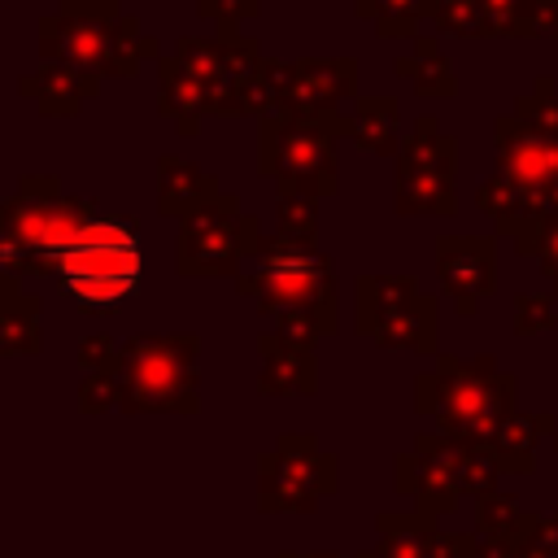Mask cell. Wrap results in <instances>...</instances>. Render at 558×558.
Wrapping results in <instances>:
<instances>
[{
  "label": "cell",
  "instance_id": "1",
  "mask_svg": "<svg viewBox=\"0 0 558 558\" xmlns=\"http://www.w3.org/2000/svg\"><path fill=\"white\" fill-rule=\"evenodd\" d=\"M39 61H65L92 78H135L140 61H161V44L140 31V17L118 0H57V13L35 22Z\"/></svg>",
  "mask_w": 558,
  "mask_h": 558
},
{
  "label": "cell",
  "instance_id": "2",
  "mask_svg": "<svg viewBox=\"0 0 558 558\" xmlns=\"http://www.w3.org/2000/svg\"><path fill=\"white\" fill-rule=\"evenodd\" d=\"M100 214L92 196L65 192L57 174H22L0 205V262L13 279L57 275L61 253Z\"/></svg>",
  "mask_w": 558,
  "mask_h": 558
},
{
  "label": "cell",
  "instance_id": "3",
  "mask_svg": "<svg viewBox=\"0 0 558 558\" xmlns=\"http://www.w3.org/2000/svg\"><path fill=\"white\" fill-rule=\"evenodd\" d=\"M514 388L519 379L501 371L493 353L480 357L440 353L432 371L414 375V414L436 418L440 436L488 445L501 432V423L514 414Z\"/></svg>",
  "mask_w": 558,
  "mask_h": 558
},
{
  "label": "cell",
  "instance_id": "4",
  "mask_svg": "<svg viewBox=\"0 0 558 558\" xmlns=\"http://www.w3.org/2000/svg\"><path fill=\"white\" fill-rule=\"evenodd\" d=\"M235 292L257 305V314L275 318L283 310H301L323 323L327 336L340 331V288L336 262L318 244H301L288 235H266L257 257L235 275Z\"/></svg>",
  "mask_w": 558,
  "mask_h": 558
},
{
  "label": "cell",
  "instance_id": "5",
  "mask_svg": "<svg viewBox=\"0 0 558 558\" xmlns=\"http://www.w3.org/2000/svg\"><path fill=\"white\" fill-rule=\"evenodd\" d=\"M349 113H296L279 109L257 122V174L279 192L336 196L340 192V140Z\"/></svg>",
  "mask_w": 558,
  "mask_h": 558
},
{
  "label": "cell",
  "instance_id": "6",
  "mask_svg": "<svg viewBox=\"0 0 558 558\" xmlns=\"http://www.w3.org/2000/svg\"><path fill=\"white\" fill-rule=\"evenodd\" d=\"M497 458L488 445H466L440 432H418L410 453L392 458V488L414 501L418 514H449L458 501H480L497 493Z\"/></svg>",
  "mask_w": 558,
  "mask_h": 558
},
{
  "label": "cell",
  "instance_id": "7",
  "mask_svg": "<svg viewBox=\"0 0 558 558\" xmlns=\"http://www.w3.org/2000/svg\"><path fill=\"white\" fill-rule=\"evenodd\" d=\"M201 336L135 331L122 340V414H196L201 410Z\"/></svg>",
  "mask_w": 558,
  "mask_h": 558
},
{
  "label": "cell",
  "instance_id": "8",
  "mask_svg": "<svg viewBox=\"0 0 558 558\" xmlns=\"http://www.w3.org/2000/svg\"><path fill=\"white\" fill-rule=\"evenodd\" d=\"M144 275V257H140V235L126 218L113 214H96L78 240L61 253L57 262V292L70 296L83 314H113L122 296L135 292Z\"/></svg>",
  "mask_w": 558,
  "mask_h": 558
},
{
  "label": "cell",
  "instance_id": "9",
  "mask_svg": "<svg viewBox=\"0 0 558 558\" xmlns=\"http://www.w3.org/2000/svg\"><path fill=\"white\" fill-rule=\"evenodd\" d=\"M392 209L401 218H453L458 214V140L436 113H418L397 148Z\"/></svg>",
  "mask_w": 558,
  "mask_h": 558
},
{
  "label": "cell",
  "instance_id": "10",
  "mask_svg": "<svg viewBox=\"0 0 558 558\" xmlns=\"http://www.w3.org/2000/svg\"><path fill=\"white\" fill-rule=\"evenodd\" d=\"M262 218L248 214L240 205V196L222 192L218 201L201 205L196 214H187L179 222V240H174V270L183 279L196 275H240L257 248H262Z\"/></svg>",
  "mask_w": 558,
  "mask_h": 558
},
{
  "label": "cell",
  "instance_id": "11",
  "mask_svg": "<svg viewBox=\"0 0 558 558\" xmlns=\"http://www.w3.org/2000/svg\"><path fill=\"white\" fill-rule=\"evenodd\" d=\"M340 488V458L318 445L314 432H283L270 453L257 458V510L262 514H314L323 497Z\"/></svg>",
  "mask_w": 558,
  "mask_h": 558
},
{
  "label": "cell",
  "instance_id": "12",
  "mask_svg": "<svg viewBox=\"0 0 558 558\" xmlns=\"http://www.w3.org/2000/svg\"><path fill=\"white\" fill-rule=\"evenodd\" d=\"M493 157L497 174L527 187L541 205V214H558V140L536 135L514 113L493 118Z\"/></svg>",
  "mask_w": 558,
  "mask_h": 558
},
{
  "label": "cell",
  "instance_id": "13",
  "mask_svg": "<svg viewBox=\"0 0 558 558\" xmlns=\"http://www.w3.org/2000/svg\"><path fill=\"white\" fill-rule=\"evenodd\" d=\"M436 279L440 292L453 296V310L471 318L493 292H497V240L449 231L436 240Z\"/></svg>",
  "mask_w": 558,
  "mask_h": 558
},
{
  "label": "cell",
  "instance_id": "14",
  "mask_svg": "<svg viewBox=\"0 0 558 558\" xmlns=\"http://www.w3.org/2000/svg\"><path fill=\"white\" fill-rule=\"evenodd\" d=\"M157 113L174 122L179 135H196L205 118H235V100L209 78H201L187 61L166 52L157 61Z\"/></svg>",
  "mask_w": 558,
  "mask_h": 558
},
{
  "label": "cell",
  "instance_id": "15",
  "mask_svg": "<svg viewBox=\"0 0 558 558\" xmlns=\"http://www.w3.org/2000/svg\"><path fill=\"white\" fill-rule=\"evenodd\" d=\"M357 87H362L357 57H296L283 109H296V113H344V105H353L362 96Z\"/></svg>",
  "mask_w": 558,
  "mask_h": 558
},
{
  "label": "cell",
  "instance_id": "16",
  "mask_svg": "<svg viewBox=\"0 0 558 558\" xmlns=\"http://www.w3.org/2000/svg\"><path fill=\"white\" fill-rule=\"evenodd\" d=\"M174 57L187 61L201 78H209L214 87H222V92L235 100V87H240V83L257 70V61H262V44H257L253 35H235V39H222V35L196 39V35H187V39L174 44Z\"/></svg>",
  "mask_w": 558,
  "mask_h": 558
},
{
  "label": "cell",
  "instance_id": "17",
  "mask_svg": "<svg viewBox=\"0 0 558 558\" xmlns=\"http://www.w3.org/2000/svg\"><path fill=\"white\" fill-rule=\"evenodd\" d=\"M257 392L262 397H314L323 384L318 375V349H301L275 331H257Z\"/></svg>",
  "mask_w": 558,
  "mask_h": 558
},
{
  "label": "cell",
  "instance_id": "18",
  "mask_svg": "<svg viewBox=\"0 0 558 558\" xmlns=\"http://www.w3.org/2000/svg\"><path fill=\"white\" fill-rule=\"evenodd\" d=\"M17 92L35 100L39 118H74L100 92V78L65 65V61H39L35 74L17 78Z\"/></svg>",
  "mask_w": 558,
  "mask_h": 558
},
{
  "label": "cell",
  "instance_id": "19",
  "mask_svg": "<svg viewBox=\"0 0 558 558\" xmlns=\"http://www.w3.org/2000/svg\"><path fill=\"white\" fill-rule=\"evenodd\" d=\"M222 196V183L218 174H209L205 166L179 157V153H161L157 157V214L161 218H187L196 214L201 205L218 201Z\"/></svg>",
  "mask_w": 558,
  "mask_h": 558
},
{
  "label": "cell",
  "instance_id": "20",
  "mask_svg": "<svg viewBox=\"0 0 558 558\" xmlns=\"http://www.w3.org/2000/svg\"><path fill=\"white\" fill-rule=\"evenodd\" d=\"M418 279L414 275H357L353 279V331L375 340V331H384L397 314H405V305L418 296Z\"/></svg>",
  "mask_w": 558,
  "mask_h": 558
},
{
  "label": "cell",
  "instance_id": "21",
  "mask_svg": "<svg viewBox=\"0 0 558 558\" xmlns=\"http://www.w3.org/2000/svg\"><path fill=\"white\" fill-rule=\"evenodd\" d=\"M44 349V301L26 292L22 279H0V353L4 357H35Z\"/></svg>",
  "mask_w": 558,
  "mask_h": 558
},
{
  "label": "cell",
  "instance_id": "22",
  "mask_svg": "<svg viewBox=\"0 0 558 558\" xmlns=\"http://www.w3.org/2000/svg\"><path fill=\"white\" fill-rule=\"evenodd\" d=\"M475 209L493 222L497 235H510L514 244L545 218L541 205H536V196H532L527 187H519L514 179H506V174H488V179L475 187Z\"/></svg>",
  "mask_w": 558,
  "mask_h": 558
},
{
  "label": "cell",
  "instance_id": "23",
  "mask_svg": "<svg viewBox=\"0 0 558 558\" xmlns=\"http://www.w3.org/2000/svg\"><path fill=\"white\" fill-rule=\"evenodd\" d=\"M357 153L371 157H397L405 131H401V100L397 96H357L349 105V135Z\"/></svg>",
  "mask_w": 558,
  "mask_h": 558
},
{
  "label": "cell",
  "instance_id": "24",
  "mask_svg": "<svg viewBox=\"0 0 558 558\" xmlns=\"http://www.w3.org/2000/svg\"><path fill=\"white\" fill-rule=\"evenodd\" d=\"M392 74L405 78L414 87V96H423V100H453L458 87H462L458 70L445 61L436 35H418L410 52H397L392 57Z\"/></svg>",
  "mask_w": 558,
  "mask_h": 558
},
{
  "label": "cell",
  "instance_id": "25",
  "mask_svg": "<svg viewBox=\"0 0 558 558\" xmlns=\"http://www.w3.org/2000/svg\"><path fill=\"white\" fill-rule=\"evenodd\" d=\"M554 432H558V423L549 410H532V414L514 410L501 423V432L488 440L501 475H532L536 471V445H541V436H554Z\"/></svg>",
  "mask_w": 558,
  "mask_h": 558
},
{
  "label": "cell",
  "instance_id": "26",
  "mask_svg": "<svg viewBox=\"0 0 558 558\" xmlns=\"http://www.w3.org/2000/svg\"><path fill=\"white\" fill-rule=\"evenodd\" d=\"M440 519L418 510H379L375 514V558H436V532Z\"/></svg>",
  "mask_w": 558,
  "mask_h": 558
},
{
  "label": "cell",
  "instance_id": "27",
  "mask_svg": "<svg viewBox=\"0 0 558 558\" xmlns=\"http://www.w3.org/2000/svg\"><path fill=\"white\" fill-rule=\"evenodd\" d=\"M375 344L379 349H410V353H423V357H440V301L432 292H418L405 314H397L384 331H375Z\"/></svg>",
  "mask_w": 558,
  "mask_h": 558
},
{
  "label": "cell",
  "instance_id": "28",
  "mask_svg": "<svg viewBox=\"0 0 558 558\" xmlns=\"http://www.w3.org/2000/svg\"><path fill=\"white\" fill-rule=\"evenodd\" d=\"M288 87H292V61H270L262 57L257 70L235 87V118H270L288 105Z\"/></svg>",
  "mask_w": 558,
  "mask_h": 558
},
{
  "label": "cell",
  "instance_id": "29",
  "mask_svg": "<svg viewBox=\"0 0 558 558\" xmlns=\"http://www.w3.org/2000/svg\"><path fill=\"white\" fill-rule=\"evenodd\" d=\"M440 0H353V17L371 22L379 39H418V22L436 17Z\"/></svg>",
  "mask_w": 558,
  "mask_h": 558
},
{
  "label": "cell",
  "instance_id": "30",
  "mask_svg": "<svg viewBox=\"0 0 558 558\" xmlns=\"http://www.w3.org/2000/svg\"><path fill=\"white\" fill-rule=\"evenodd\" d=\"M541 510H527L514 493H488L475 501V532L480 541H506V545H519L527 536V527L536 523Z\"/></svg>",
  "mask_w": 558,
  "mask_h": 558
},
{
  "label": "cell",
  "instance_id": "31",
  "mask_svg": "<svg viewBox=\"0 0 558 558\" xmlns=\"http://www.w3.org/2000/svg\"><path fill=\"white\" fill-rule=\"evenodd\" d=\"M510 113H514L523 126H532L536 135L558 140V83H554L549 74H541V78L532 83V92L514 100Z\"/></svg>",
  "mask_w": 558,
  "mask_h": 558
},
{
  "label": "cell",
  "instance_id": "32",
  "mask_svg": "<svg viewBox=\"0 0 558 558\" xmlns=\"http://www.w3.org/2000/svg\"><path fill=\"white\" fill-rule=\"evenodd\" d=\"M275 231L301 244H318V196L279 192L275 196Z\"/></svg>",
  "mask_w": 558,
  "mask_h": 558
},
{
  "label": "cell",
  "instance_id": "33",
  "mask_svg": "<svg viewBox=\"0 0 558 558\" xmlns=\"http://www.w3.org/2000/svg\"><path fill=\"white\" fill-rule=\"evenodd\" d=\"M488 39H527L536 0H480Z\"/></svg>",
  "mask_w": 558,
  "mask_h": 558
},
{
  "label": "cell",
  "instance_id": "34",
  "mask_svg": "<svg viewBox=\"0 0 558 558\" xmlns=\"http://www.w3.org/2000/svg\"><path fill=\"white\" fill-rule=\"evenodd\" d=\"M432 26H436L440 35H453V39H488L480 0H440Z\"/></svg>",
  "mask_w": 558,
  "mask_h": 558
},
{
  "label": "cell",
  "instance_id": "35",
  "mask_svg": "<svg viewBox=\"0 0 558 558\" xmlns=\"http://www.w3.org/2000/svg\"><path fill=\"white\" fill-rule=\"evenodd\" d=\"M514 253H519V257H536L541 270H545V279L558 288V214H545V218L514 244Z\"/></svg>",
  "mask_w": 558,
  "mask_h": 558
},
{
  "label": "cell",
  "instance_id": "36",
  "mask_svg": "<svg viewBox=\"0 0 558 558\" xmlns=\"http://www.w3.org/2000/svg\"><path fill=\"white\" fill-rule=\"evenodd\" d=\"M74 362L83 375H118L122 371V340H113L109 331H92L78 340Z\"/></svg>",
  "mask_w": 558,
  "mask_h": 558
},
{
  "label": "cell",
  "instance_id": "37",
  "mask_svg": "<svg viewBox=\"0 0 558 558\" xmlns=\"http://www.w3.org/2000/svg\"><path fill=\"white\" fill-rule=\"evenodd\" d=\"M196 13L209 17L222 39H235L240 26L262 13V0H196Z\"/></svg>",
  "mask_w": 558,
  "mask_h": 558
},
{
  "label": "cell",
  "instance_id": "38",
  "mask_svg": "<svg viewBox=\"0 0 558 558\" xmlns=\"http://www.w3.org/2000/svg\"><path fill=\"white\" fill-rule=\"evenodd\" d=\"M74 401H78V414L118 410V405H122V384H118V375H83Z\"/></svg>",
  "mask_w": 558,
  "mask_h": 558
},
{
  "label": "cell",
  "instance_id": "39",
  "mask_svg": "<svg viewBox=\"0 0 558 558\" xmlns=\"http://www.w3.org/2000/svg\"><path fill=\"white\" fill-rule=\"evenodd\" d=\"M554 323H558V314H554V301L545 292H519L514 296V331L519 336H541Z\"/></svg>",
  "mask_w": 558,
  "mask_h": 558
},
{
  "label": "cell",
  "instance_id": "40",
  "mask_svg": "<svg viewBox=\"0 0 558 558\" xmlns=\"http://www.w3.org/2000/svg\"><path fill=\"white\" fill-rule=\"evenodd\" d=\"M270 323H275V327H270L275 336H283V340H292V344H301V349H318V340L327 336L323 323L310 318V314H301V310H283V314H275Z\"/></svg>",
  "mask_w": 558,
  "mask_h": 558
},
{
  "label": "cell",
  "instance_id": "41",
  "mask_svg": "<svg viewBox=\"0 0 558 558\" xmlns=\"http://www.w3.org/2000/svg\"><path fill=\"white\" fill-rule=\"evenodd\" d=\"M519 554L523 558H558V510L554 514H536V523L519 541Z\"/></svg>",
  "mask_w": 558,
  "mask_h": 558
},
{
  "label": "cell",
  "instance_id": "42",
  "mask_svg": "<svg viewBox=\"0 0 558 558\" xmlns=\"http://www.w3.org/2000/svg\"><path fill=\"white\" fill-rule=\"evenodd\" d=\"M432 541H436V558H475V545H480L471 532H449L440 523H436Z\"/></svg>",
  "mask_w": 558,
  "mask_h": 558
},
{
  "label": "cell",
  "instance_id": "43",
  "mask_svg": "<svg viewBox=\"0 0 558 558\" xmlns=\"http://www.w3.org/2000/svg\"><path fill=\"white\" fill-rule=\"evenodd\" d=\"M527 39H558V0H536Z\"/></svg>",
  "mask_w": 558,
  "mask_h": 558
},
{
  "label": "cell",
  "instance_id": "44",
  "mask_svg": "<svg viewBox=\"0 0 558 558\" xmlns=\"http://www.w3.org/2000/svg\"><path fill=\"white\" fill-rule=\"evenodd\" d=\"M275 558H344V554H292V549H283ZM349 558H357V554H349Z\"/></svg>",
  "mask_w": 558,
  "mask_h": 558
},
{
  "label": "cell",
  "instance_id": "45",
  "mask_svg": "<svg viewBox=\"0 0 558 558\" xmlns=\"http://www.w3.org/2000/svg\"><path fill=\"white\" fill-rule=\"evenodd\" d=\"M357 558H375V554H371V549H366V554H357Z\"/></svg>",
  "mask_w": 558,
  "mask_h": 558
},
{
  "label": "cell",
  "instance_id": "46",
  "mask_svg": "<svg viewBox=\"0 0 558 558\" xmlns=\"http://www.w3.org/2000/svg\"><path fill=\"white\" fill-rule=\"evenodd\" d=\"M554 449H558V432H554Z\"/></svg>",
  "mask_w": 558,
  "mask_h": 558
},
{
  "label": "cell",
  "instance_id": "47",
  "mask_svg": "<svg viewBox=\"0 0 558 558\" xmlns=\"http://www.w3.org/2000/svg\"><path fill=\"white\" fill-rule=\"evenodd\" d=\"M519 558H523V554H519Z\"/></svg>",
  "mask_w": 558,
  "mask_h": 558
}]
</instances>
